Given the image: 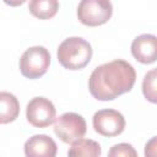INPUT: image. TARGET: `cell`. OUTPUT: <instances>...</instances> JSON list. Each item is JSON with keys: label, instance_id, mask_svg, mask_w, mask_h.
Instances as JSON below:
<instances>
[{"label": "cell", "instance_id": "6da1fadb", "mask_svg": "<svg viewBox=\"0 0 157 157\" xmlns=\"http://www.w3.org/2000/svg\"><path fill=\"white\" fill-rule=\"evenodd\" d=\"M135 81L136 72L132 65L117 59L102 64L92 71L88 78V90L93 98L107 102L131 91Z\"/></svg>", "mask_w": 157, "mask_h": 157}, {"label": "cell", "instance_id": "7a4b0ae2", "mask_svg": "<svg viewBox=\"0 0 157 157\" xmlns=\"http://www.w3.org/2000/svg\"><path fill=\"white\" fill-rule=\"evenodd\" d=\"M56 55L64 69L81 70L91 61L92 47L81 37H70L60 43Z\"/></svg>", "mask_w": 157, "mask_h": 157}, {"label": "cell", "instance_id": "3957f363", "mask_svg": "<svg viewBox=\"0 0 157 157\" xmlns=\"http://www.w3.org/2000/svg\"><path fill=\"white\" fill-rule=\"evenodd\" d=\"M49 65H50V54L42 45L28 48L21 55L20 59V71L22 76L29 80H36L42 77L48 71Z\"/></svg>", "mask_w": 157, "mask_h": 157}, {"label": "cell", "instance_id": "277c9868", "mask_svg": "<svg viewBox=\"0 0 157 157\" xmlns=\"http://www.w3.org/2000/svg\"><path fill=\"white\" fill-rule=\"evenodd\" d=\"M113 15L110 0H81L77 7L78 21L88 27L107 23Z\"/></svg>", "mask_w": 157, "mask_h": 157}, {"label": "cell", "instance_id": "5b68a950", "mask_svg": "<svg viewBox=\"0 0 157 157\" xmlns=\"http://www.w3.org/2000/svg\"><path fill=\"white\" fill-rule=\"evenodd\" d=\"M87 124L82 115L77 113H64L55 119L54 132L65 144H72L86 135Z\"/></svg>", "mask_w": 157, "mask_h": 157}, {"label": "cell", "instance_id": "8992f818", "mask_svg": "<svg viewBox=\"0 0 157 157\" xmlns=\"http://www.w3.org/2000/svg\"><path fill=\"white\" fill-rule=\"evenodd\" d=\"M93 129L102 136L114 137L120 135L125 129L124 115L115 109H101L92 118Z\"/></svg>", "mask_w": 157, "mask_h": 157}, {"label": "cell", "instance_id": "52a82bcc", "mask_svg": "<svg viewBox=\"0 0 157 157\" xmlns=\"http://www.w3.org/2000/svg\"><path fill=\"white\" fill-rule=\"evenodd\" d=\"M56 110L54 104L44 97L32 98L26 109L27 121L34 128H47L55 121Z\"/></svg>", "mask_w": 157, "mask_h": 157}, {"label": "cell", "instance_id": "ba28073f", "mask_svg": "<svg viewBox=\"0 0 157 157\" xmlns=\"http://www.w3.org/2000/svg\"><path fill=\"white\" fill-rule=\"evenodd\" d=\"M131 54L141 64H152L157 60V37L140 34L131 43Z\"/></svg>", "mask_w": 157, "mask_h": 157}, {"label": "cell", "instance_id": "9c48e42d", "mask_svg": "<svg viewBox=\"0 0 157 157\" xmlns=\"http://www.w3.org/2000/svg\"><path fill=\"white\" fill-rule=\"evenodd\" d=\"M25 155L27 157H54L58 147L55 141L44 134L33 135L25 142Z\"/></svg>", "mask_w": 157, "mask_h": 157}, {"label": "cell", "instance_id": "30bf717a", "mask_svg": "<svg viewBox=\"0 0 157 157\" xmlns=\"http://www.w3.org/2000/svg\"><path fill=\"white\" fill-rule=\"evenodd\" d=\"M20 113V103L17 98L10 93L2 91L0 93V123L7 124L18 117Z\"/></svg>", "mask_w": 157, "mask_h": 157}, {"label": "cell", "instance_id": "8fae6325", "mask_svg": "<svg viewBox=\"0 0 157 157\" xmlns=\"http://www.w3.org/2000/svg\"><path fill=\"white\" fill-rule=\"evenodd\" d=\"M28 10L32 16L39 20H49L56 15L59 0H29Z\"/></svg>", "mask_w": 157, "mask_h": 157}, {"label": "cell", "instance_id": "7c38bea8", "mask_svg": "<svg viewBox=\"0 0 157 157\" xmlns=\"http://www.w3.org/2000/svg\"><path fill=\"white\" fill-rule=\"evenodd\" d=\"M101 145L91 139H80L71 144L67 151L69 156H85V157H98L101 156Z\"/></svg>", "mask_w": 157, "mask_h": 157}, {"label": "cell", "instance_id": "4fadbf2b", "mask_svg": "<svg viewBox=\"0 0 157 157\" xmlns=\"http://www.w3.org/2000/svg\"><path fill=\"white\" fill-rule=\"evenodd\" d=\"M142 93L148 102L157 104V67L147 71L144 76Z\"/></svg>", "mask_w": 157, "mask_h": 157}, {"label": "cell", "instance_id": "5bb4252c", "mask_svg": "<svg viewBox=\"0 0 157 157\" xmlns=\"http://www.w3.org/2000/svg\"><path fill=\"white\" fill-rule=\"evenodd\" d=\"M108 156H110V157H136L137 152L130 144L121 142V144L114 145L109 150Z\"/></svg>", "mask_w": 157, "mask_h": 157}, {"label": "cell", "instance_id": "9a60e30c", "mask_svg": "<svg viewBox=\"0 0 157 157\" xmlns=\"http://www.w3.org/2000/svg\"><path fill=\"white\" fill-rule=\"evenodd\" d=\"M144 155L146 157H157V136L152 137L146 142Z\"/></svg>", "mask_w": 157, "mask_h": 157}, {"label": "cell", "instance_id": "2e32d148", "mask_svg": "<svg viewBox=\"0 0 157 157\" xmlns=\"http://www.w3.org/2000/svg\"><path fill=\"white\" fill-rule=\"evenodd\" d=\"M4 2L9 6H12V7H16V6H20L22 4L26 2V0H4Z\"/></svg>", "mask_w": 157, "mask_h": 157}]
</instances>
